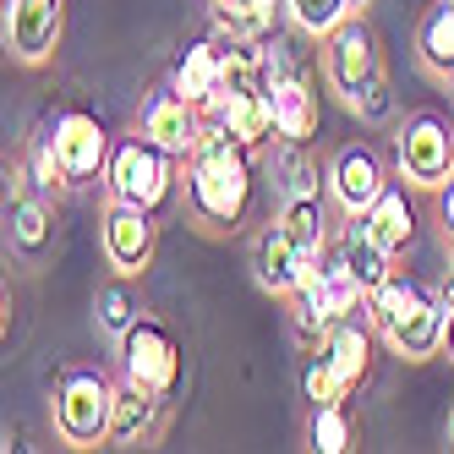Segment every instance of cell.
I'll list each match as a JSON object with an SVG mask.
<instances>
[{
    "label": "cell",
    "instance_id": "obj_33",
    "mask_svg": "<svg viewBox=\"0 0 454 454\" xmlns=\"http://www.w3.org/2000/svg\"><path fill=\"white\" fill-rule=\"evenodd\" d=\"M372 12V0H350V17H367Z\"/></svg>",
    "mask_w": 454,
    "mask_h": 454
},
{
    "label": "cell",
    "instance_id": "obj_23",
    "mask_svg": "<svg viewBox=\"0 0 454 454\" xmlns=\"http://www.w3.org/2000/svg\"><path fill=\"white\" fill-rule=\"evenodd\" d=\"M362 219H367V231H372L388 252H395V257L416 241V208H411V198H405V186H395V181L383 186V198H378Z\"/></svg>",
    "mask_w": 454,
    "mask_h": 454
},
{
    "label": "cell",
    "instance_id": "obj_4",
    "mask_svg": "<svg viewBox=\"0 0 454 454\" xmlns=\"http://www.w3.org/2000/svg\"><path fill=\"white\" fill-rule=\"evenodd\" d=\"M285 301H290V323H296V340L312 350V345L329 334L340 317H350V312H362V307H367V290H362V279L345 269V257L329 247V252H323L317 263L301 274V285L290 290Z\"/></svg>",
    "mask_w": 454,
    "mask_h": 454
},
{
    "label": "cell",
    "instance_id": "obj_14",
    "mask_svg": "<svg viewBox=\"0 0 454 454\" xmlns=\"http://www.w3.org/2000/svg\"><path fill=\"white\" fill-rule=\"evenodd\" d=\"M329 198L340 203V214H367L378 198H383V186H388V170H383V159L372 143H345L334 159H329Z\"/></svg>",
    "mask_w": 454,
    "mask_h": 454
},
{
    "label": "cell",
    "instance_id": "obj_18",
    "mask_svg": "<svg viewBox=\"0 0 454 454\" xmlns=\"http://www.w3.org/2000/svg\"><path fill=\"white\" fill-rule=\"evenodd\" d=\"M208 121H219L224 132H231L236 143H247L252 153H263L274 137H279V126H274V105H269V88H252V93H219Z\"/></svg>",
    "mask_w": 454,
    "mask_h": 454
},
{
    "label": "cell",
    "instance_id": "obj_5",
    "mask_svg": "<svg viewBox=\"0 0 454 454\" xmlns=\"http://www.w3.org/2000/svg\"><path fill=\"white\" fill-rule=\"evenodd\" d=\"M50 421L55 438L72 449H99L110 443V421H115V383L99 367H67L55 378L50 395Z\"/></svg>",
    "mask_w": 454,
    "mask_h": 454
},
{
    "label": "cell",
    "instance_id": "obj_9",
    "mask_svg": "<svg viewBox=\"0 0 454 454\" xmlns=\"http://www.w3.org/2000/svg\"><path fill=\"white\" fill-rule=\"evenodd\" d=\"M181 367H186L181 340L159 317L143 312L132 329L121 334V378H132V383H143V388H153V395L170 400L181 388Z\"/></svg>",
    "mask_w": 454,
    "mask_h": 454
},
{
    "label": "cell",
    "instance_id": "obj_8",
    "mask_svg": "<svg viewBox=\"0 0 454 454\" xmlns=\"http://www.w3.org/2000/svg\"><path fill=\"white\" fill-rule=\"evenodd\" d=\"M269 105H274L279 143H312L317 137V126H323L317 88H312L301 60L279 44V34L269 39Z\"/></svg>",
    "mask_w": 454,
    "mask_h": 454
},
{
    "label": "cell",
    "instance_id": "obj_35",
    "mask_svg": "<svg viewBox=\"0 0 454 454\" xmlns=\"http://www.w3.org/2000/svg\"><path fill=\"white\" fill-rule=\"evenodd\" d=\"M449 443H454V411H449Z\"/></svg>",
    "mask_w": 454,
    "mask_h": 454
},
{
    "label": "cell",
    "instance_id": "obj_31",
    "mask_svg": "<svg viewBox=\"0 0 454 454\" xmlns=\"http://www.w3.org/2000/svg\"><path fill=\"white\" fill-rule=\"evenodd\" d=\"M301 395H307L312 405H323V400H350V395H345V383L334 378V367L323 362L317 350L307 356V367H301Z\"/></svg>",
    "mask_w": 454,
    "mask_h": 454
},
{
    "label": "cell",
    "instance_id": "obj_1",
    "mask_svg": "<svg viewBox=\"0 0 454 454\" xmlns=\"http://www.w3.org/2000/svg\"><path fill=\"white\" fill-rule=\"evenodd\" d=\"M186 208L219 236H236L257 208V153L236 143L219 121L203 126L198 148L186 159Z\"/></svg>",
    "mask_w": 454,
    "mask_h": 454
},
{
    "label": "cell",
    "instance_id": "obj_11",
    "mask_svg": "<svg viewBox=\"0 0 454 454\" xmlns=\"http://www.w3.org/2000/svg\"><path fill=\"white\" fill-rule=\"evenodd\" d=\"M153 247H159V214L110 198V208L99 219V252H105V263L132 279V274H143L153 263Z\"/></svg>",
    "mask_w": 454,
    "mask_h": 454
},
{
    "label": "cell",
    "instance_id": "obj_19",
    "mask_svg": "<svg viewBox=\"0 0 454 454\" xmlns=\"http://www.w3.org/2000/svg\"><path fill=\"white\" fill-rule=\"evenodd\" d=\"M159 427H165V395L121 378L115 383V421H110V443L115 449H132V443H153Z\"/></svg>",
    "mask_w": 454,
    "mask_h": 454
},
{
    "label": "cell",
    "instance_id": "obj_32",
    "mask_svg": "<svg viewBox=\"0 0 454 454\" xmlns=\"http://www.w3.org/2000/svg\"><path fill=\"white\" fill-rule=\"evenodd\" d=\"M438 219H443V236L454 241V176L438 186Z\"/></svg>",
    "mask_w": 454,
    "mask_h": 454
},
{
    "label": "cell",
    "instance_id": "obj_2",
    "mask_svg": "<svg viewBox=\"0 0 454 454\" xmlns=\"http://www.w3.org/2000/svg\"><path fill=\"white\" fill-rule=\"evenodd\" d=\"M367 317H372L378 340L395 356H405V362H427L449 340V301L433 285H421L416 274H400V269L367 296Z\"/></svg>",
    "mask_w": 454,
    "mask_h": 454
},
{
    "label": "cell",
    "instance_id": "obj_10",
    "mask_svg": "<svg viewBox=\"0 0 454 454\" xmlns=\"http://www.w3.org/2000/svg\"><path fill=\"white\" fill-rule=\"evenodd\" d=\"M50 143H55V159L67 165L72 186H88V181H105V165H110V148L115 137L105 132V121L82 110V105H67L55 121H50Z\"/></svg>",
    "mask_w": 454,
    "mask_h": 454
},
{
    "label": "cell",
    "instance_id": "obj_21",
    "mask_svg": "<svg viewBox=\"0 0 454 454\" xmlns=\"http://www.w3.org/2000/svg\"><path fill=\"white\" fill-rule=\"evenodd\" d=\"M279 17L285 0H208V22L219 39H252V44H269L279 34Z\"/></svg>",
    "mask_w": 454,
    "mask_h": 454
},
{
    "label": "cell",
    "instance_id": "obj_16",
    "mask_svg": "<svg viewBox=\"0 0 454 454\" xmlns=\"http://www.w3.org/2000/svg\"><path fill=\"white\" fill-rule=\"evenodd\" d=\"M372 334H378V329H372V317H367V307H362V317H356V312L340 317L334 329L312 345L323 362L334 367V378L345 383V395H356V388L367 383V372H372Z\"/></svg>",
    "mask_w": 454,
    "mask_h": 454
},
{
    "label": "cell",
    "instance_id": "obj_22",
    "mask_svg": "<svg viewBox=\"0 0 454 454\" xmlns=\"http://www.w3.org/2000/svg\"><path fill=\"white\" fill-rule=\"evenodd\" d=\"M416 60L443 82L454 77V0H433L416 17Z\"/></svg>",
    "mask_w": 454,
    "mask_h": 454
},
{
    "label": "cell",
    "instance_id": "obj_7",
    "mask_svg": "<svg viewBox=\"0 0 454 454\" xmlns=\"http://www.w3.org/2000/svg\"><path fill=\"white\" fill-rule=\"evenodd\" d=\"M395 165L411 192H438L454 176V126L433 110H416L395 132Z\"/></svg>",
    "mask_w": 454,
    "mask_h": 454
},
{
    "label": "cell",
    "instance_id": "obj_13",
    "mask_svg": "<svg viewBox=\"0 0 454 454\" xmlns=\"http://www.w3.org/2000/svg\"><path fill=\"white\" fill-rule=\"evenodd\" d=\"M203 126H208V110L192 105L186 93H176L170 82L153 88L148 99H143V110H137V132L153 137L159 148H170L176 159H192V148H198V137H203Z\"/></svg>",
    "mask_w": 454,
    "mask_h": 454
},
{
    "label": "cell",
    "instance_id": "obj_36",
    "mask_svg": "<svg viewBox=\"0 0 454 454\" xmlns=\"http://www.w3.org/2000/svg\"><path fill=\"white\" fill-rule=\"evenodd\" d=\"M449 88H454V77H449Z\"/></svg>",
    "mask_w": 454,
    "mask_h": 454
},
{
    "label": "cell",
    "instance_id": "obj_25",
    "mask_svg": "<svg viewBox=\"0 0 454 454\" xmlns=\"http://www.w3.org/2000/svg\"><path fill=\"white\" fill-rule=\"evenodd\" d=\"M12 247L22 252V257H44L50 252V241H55V224H50V208H44V198L34 186L27 192H17L12 198Z\"/></svg>",
    "mask_w": 454,
    "mask_h": 454
},
{
    "label": "cell",
    "instance_id": "obj_6",
    "mask_svg": "<svg viewBox=\"0 0 454 454\" xmlns=\"http://www.w3.org/2000/svg\"><path fill=\"white\" fill-rule=\"evenodd\" d=\"M317 67H323V82H329L340 99L350 110H362L367 105V93L388 77L383 72V50H378V34L367 27V17H350L340 22L329 39H323L317 50Z\"/></svg>",
    "mask_w": 454,
    "mask_h": 454
},
{
    "label": "cell",
    "instance_id": "obj_34",
    "mask_svg": "<svg viewBox=\"0 0 454 454\" xmlns=\"http://www.w3.org/2000/svg\"><path fill=\"white\" fill-rule=\"evenodd\" d=\"M443 345H449V356H454V312H449V340H443Z\"/></svg>",
    "mask_w": 454,
    "mask_h": 454
},
{
    "label": "cell",
    "instance_id": "obj_28",
    "mask_svg": "<svg viewBox=\"0 0 454 454\" xmlns=\"http://www.w3.org/2000/svg\"><path fill=\"white\" fill-rule=\"evenodd\" d=\"M93 317H99V329L115 334V340L143 317V307H137V296H132V285H126V274H115L110 285H99V296H93Z\"/></svg>",
    "mask_w": 454,
    "mask_h": 454
},
{
    "label": "cell",
    "instance_id": "obj_30",
    "mask_svg": "<svg viewBox=\"0 0 454 454\" xmlns=\"http://www.w3.org/2000/svg\"><path fill=\"white\" fill-rule=\"evenodd\" d=\"M279 176V198H301V192H317V165L307 159V143H285L274 159Z\"/></svg>",
    "mask_w": 454,
    "mask_h": 454
},
{
    "label": "cell",
    "instance_id": "obj_26",
    "mask_svg": "<svg viewBox=\"0 0 454 454\" xmlns=\"http://www.w3.org/2000/svg\"><path fill=\"white\" fill-rule=\"evenodd\" d=\"M350 438H356L350 400H323V405H312V416H307V449H317V454H345Z\"/></svg>",
    "mask_w": 454,
    "mask_h": 454
},
{
    "label": "cell",
    "instance_id": "obj_17",
    "mask_svg": "<svg viewBox=\"0 0 454 454\" xmlns=\"http://www.w3.org/2000/svg\"><path fill=\"white\" fill-rule=\"evenodd\" d=\"M170 88L186 93L192 105H214L219 88H224V39L208 34V39H186L170 60Z\"/></svg>",
    "mask_w": 454,
    "mask_h": 454
},
{
    "label": "cell",
    "instance_id": "obj_3",
    "mask_svg": "<svg viewBox=\"0 0 454 454\" xmlns=\"http://www.w3.org/2000/svg\"><path fill=\"white\" fill-rule=\"evenodd\" d=\"M181 170H186V159H176L170 148H159L153 137L132 132V137H115V148H110L105 192L121 198V203L165 214L176 203V192H181Z\"/></svg>",
    "mask_w": 454,
    "mask_h": 454
},
{
    "label": "cell",
    "instance_id": "obj_24",
    "mask_svg": "<svg viewBox=\"0 0 454 454\" xmlns=\"http://www.w3.org/2000/svg\"><path fill=\"white\" fill-rule=\"evenodd\" d=\"M279 219L290 224V236L307 247V257H323V252L334 247V236H329V208H323V192L279 198Z\"/></svg>",
    "mask_w": 454,
    "mask_h": 454
},
{
    "label": "cell",
    "instance_id": "obj_12",
    "mask_svg": "<svg viewBox=\"0 0 454 454\" xmlns=\"http://www.w3.org/2000/svg\"><path fill=\"white\" fill-rule=\"evenodd\" d=\"M67 34V0H6V50L22 67H44Z\"/></svg>",
    "mask_w": 454,
    "mask_h": 454
},
{
    "label": "cell",
    "instance_id": "obj_27",
    "mask_svg": "<svg viewBox=\"0 0 454 454\" xmlns=\"http://www.w3.org/2000/svg\"><path fill=\"white\" fill-rule=\"evenodd\" d=\"M22 181L34 186L39 198H60V192H72V176H67V165L55 159V143H50V132L27 143V153H22Z\"/></svg>",
    "mask_w": 454,
    "mask_h": 454
},
{
    "label": "cell",
    "instance_id": "obj_29",
    "mask_svg": "<svg viewBox=\"0 0 454 454\" xmlns=\"http://www.w3.org/2000/svg\"><path fill=\"white\" fill-rule=\"evenodd\" d=\"M285 12H290V22H296L307 39L323 44L340 22H350V0H285Z\"/></svg>",
    "mask_w": 454,
    "mask_h": 454
},
{
    "label": "cell",
    "instance_id": "obj_15",
    "mask_svg": "<svg viewBox=\"0 0 454 454\" xmlns=\"http://www.w3.org/2000/svg\"><path fill=\"white\" fill-rule=\"evenodd\" d=\"M312 263H317V257H307V247L290 236V224H285L279 214H274L263 231H257V241H252V279L263 285L269 296H290Z\"/></svg>",
    "mask_w": 454,
    "mask_h": 454
},
{
    "label": "cell",
    "instance_id": "obj_20",
    "mask_svg": "<svg viewBox=\"0 0 454 454\" xmlns=\"http://www.w3.org/2000/svg\"><path fill=\"white\" fill-rule=\"evenodd\" d=\"M334 252L345 257V269L362 279V290L372 296V290L395 274V252H388L372 231H367V219L362 214H345V224H340V236H334Z\"/></svg>",
    "mask_w": 454,
    "mask_h": 454
}]
</instances>
